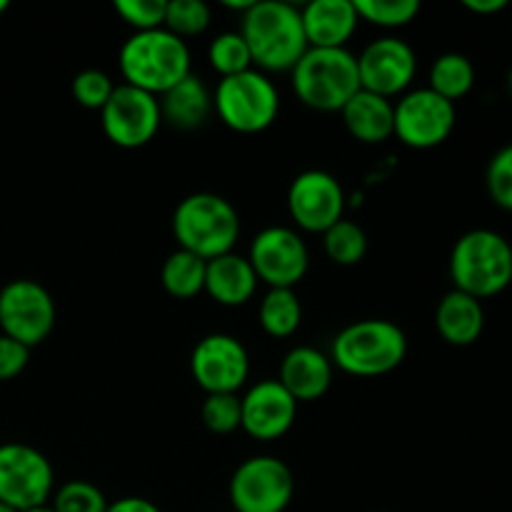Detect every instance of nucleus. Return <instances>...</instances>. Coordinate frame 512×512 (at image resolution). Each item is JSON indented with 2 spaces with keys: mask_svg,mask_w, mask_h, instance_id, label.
Listing matches in <instances>:
<instances>
[{
  "mask_svg": "<svg viewBox=\"0 0 512 512\" xmlns=\"http://www.w3.org/2000/svg\"><path fill=\"white\" fill-rule=\"evenodd\" d=\"M5 10H8V0H0V15H3Z\"/></svg>",
  "mask_w": 512,
  "mask_h": 512,
  "instance_id": "obj_40",
  "label": "nucleus"
},
{
  "mask_svg": "<svg viewBox=\"0 0 512 512\" xmlns=\"http://www.w3.org/2000/svg\"><path fill=\"white\" fill-rule=\"evenodd\" d=\"M260 328L270 338H290L303 323V305L290 288H270L258 310Z\"/></svg>",
  "mask_w": 512,
  "mask_h": 512,
  "instance_id": "obj_25",
  "label": "nucleus"
},
{
  "mask_svg": "<svg viewBox=\"0 0 512 512\" xmlns=\"http://www.w3.org/2000/svg\"><path fill=\"white\" fill-rule=\"evenodd\" d=\"M210 25V8L203 0H170L165 3L163 28L180 40L205 33Z\"/></svg>",
  "mask_w": 512,
  "mask_h": 512,
  "instance_id": "obj_30",
  "label": "nucleus"
},
{
  "mask_svg": "<svg viewBox=\"0 0 512 512\" xmlns=\"http://www.w3.org/2000/svg\"><path fill=\"white\" fill-rule=\"evenodd\" d=\"M345 130L365 145H378L393 138L395 130V103L380 95L358 90L340 110Z\"/></svg>",
  "mask_w": 512,
  "mask_h": 512,
  "instance_id": "obj_21",
  "label": "nucleus"
},
{
  "mask_svg": "<svg viewBox=\"0 0 512 512\" xmlns=\"http://www.w3.org/2000/svg\"><path fill=\"white\" fill-rule=\"evenodd\" d=\"M455 103L440 98L430 88L410 90L395 103L393 135L415 150H430L443 145L455 128Z\"/></svg>",
  "mask_w": 512,
  "mask_h": 512,
  "instance_id": "obj_11",
  "label": "nucleus"
},
{
  "mask_svg": "<svg viewBox=\"0 0 512 512\" xmlns=\"http://www.w3.org/2000/svg\"><path fill=\"white\" fill-rule=\"evenodd\" d=\"M55 473L40 450L23 443L0 445V503L25 512L48 505Z\"/></svg>",
  "mask_w": 512,
  "mask_h": 512,
  "instance_id": "obj_9",
  "label": "nucleus"
},
{
  "mask_svg": "<svg viewBox=\"0 0 512 512\" xmlns=\"http://www.w3.org/2000/svg\"><path fill=\"white\" fill-rule=\"evenodd\" d=\"M290 75L300 103L320 113H340L360 90L358 55L348 48H308Z\"/></svg>",
  "mask_w": 512,
  "mask_h": 512,
  "instance_id": "obj_6",
  "label": "nucleus"
},
{
  "mask_svg": "<svg viewBox=\"0 0 512 512\" xmlns=\"http://www.w3.org/2000/svg\"><path fill=\"white\" fill-rule=\"evenodd\" d=\"M408 355L403 328L383 318L358 320L340 330L330 348L335 368L355 378H380L400 368Z\"/></svg>",
  "mask_w": 512,
  "mask_h": 512,
  "instance_id": "obj_4",
  "label": "nucleus"
},
{
  "mask_svg": "<svg viewBox=\"0 0 512 512\" xmlns=\"http://www.w3.org/2000/svg\"><path fill=\"white\" fill-rule=\"evenodd\" d=\"M450 280L460 293L480 300L495 298L512 283V245L495 230L460 235L450 253Z\"/></svg>",
  "mask_w": 512,
  "mask_h": 512,
  "instance_id": "obj_3",
  "label": "nucleus"
},
{
  "mask_svg": "<svg viewBox=\"0 0 512 512\" xmlns=\"http://www.w3.org/2000/svg\"><path fill=\"white\" fill-rule=\"evenodd\" d=\"M228 495L233 512H285L295 495V478L283 460L255 455L235 468Z\"/></svg>",
  "mask_w": 512,
  "mask_h": 512,
  "instance_id": "obj_8",
  "label": "nucleus"
},
{
  "mask_svg": "<svg viewBox=\"0 0 512 512\" xmlns=\"http://www.w3.org/2000/svg\"><path fill=\"white\" fill-rule=\"evenodd\" d=\"M113 10L135 33L163 28L165 0H115Z\"/></svg>",
  "mask_w": 512,
  "mask_h": 512,
  "instance_id": "obj_35",
  "label": "nucleus"
},
{
  "mask_svg": "<svg viewBox=\"0 0 512 512\" xmlns=\"http://www.w3.org/2000/svg\"><path fill=\"white\" fill-rule=\"evenodd\" d=\"M475 85V68L470 63V58H465L463 53H443L430 68V85L428 88L433 93H438L440 98L455 100L465 98V95L473 90Z\"/></svg>",
  "mask_w": 512,
  "mask_h": 512,
  "instance_id": "obj_26",
  "label": "nucleus"
},
{
  "mask_svg": "<svg viewBox=\"0 0 512 512\" xmlns=\"http://www.w3.org/2000/svg\"><path fill=\"white\" fill-rule=\"evenodd\" d=\"M25 512H55L50 505H40V508H33V510H25Z\"/></svg>",
  "mask_w": 512,
  "mask_h": 512,
  "instance_id": "obj_39",
  "label": "nucleus"
},
{
  "mask_svg": "<svg viewBox=\"0 0 512 512\" xmlns=\"http://www.w3.org/2000/svg\"><path fill=\"white\" fill-rule=\"evenodd\" d=\"M173 235L180 250H188L208 263L233 253L240 238V215L223 195L193 193L175 208Z\"/></svg>",
  "mask_w": 512,
  "mask_h": 512,
  "instance_id": "obj_5",
  "label": "nucleus"
},
{
  "mask_svg": "<svg viewBox=\"0 0 512 512\" xmlns=\"http://www.w3.org/2000/svg\"><path fill=\"white\" fill-rule=\"evenodd\" d=\"M0 512H18V510H13V508H8V505L0 503Z\"/></svg>",
  "mask_w": 512,
  "mask_h": 512,
  "instance_id": "obj_41",
  "label": "nucleus"
},
{
  "mask_svg": "<svg viewBox=\"0 0 512 512\" xmlns=\"http://www.w3.org/2000/svg\"><path fill=\"white\" fill-rule=\"evenodd\" d=\"M300 18L308 48H345L360 23L353 0H313Z\"/></svg>",
  "mask_w": 512,
  "mask_h": 512,
  "instance_id": "obj_19",
  "label": "nucleus"
},
{
  "mask_svg": "<svg viewBox=\"0 0 512 512\" xmlns=\"http://www.w3.org/2000/svg\"><path fill=\"white\" fill-rule=\"evenodd\" d=\"M158 105L160 118L170 128L198 130L208 123L210 113H213V93L198 75L190 73L175 88L160 95Z\"/></svg>",
  "mask_w": 512,
  "mask_h": 512,
  "instance_id": "obj_22",
  "label": "nucleus"
},
{
  "mask_svg": "<svg viewBox=\"0 0 512 512\" xmlns=\"http://www.w3.org/2000/svg\"><path fill=\"white\" fill-rule=\"evenodd\" d=\"M30 360V348L0 333V383L18 378Z\"/></svg>",
  "mask_w": 512,
  "mask_h": 512,
  "instance_id": "obj_36",
  "label": "nucleus"
},
{
  "mask_svg": "<svg viewBox=\"0 0 512 512\" xmlns=\"http://www.w3.org/2000/svg\"><path fill=\"white\" fill-rule=\"evenodd\" d=\"M463 8L475 15H495L508 8V0H463Z\"/></svg>",
  "mask_w": 512,
  "mask_h": 512,
  "instance_id": "obj_38",
  "label": "nucleus"
},
{
  "mask_svg": "<svg viewBox=\"0 0 512 512\" xmlns=\"http://www.w3.org/2000/svg\"><path fill=\"white\" fill-rule=\"evenodd\" d=\"M258 278H255L253 265L243 255H220L208 260L205 265V290L215 303L225 308H240L248 300H253Z\"/></svg>",
  "mask_w": 512,
  "mask_h": 512,
  "instance_id": "obj_20",
  "label": "nucleus"
},
{
  "mask_svg": "<svg viewBox=\"0 0 512 512\" xmlns=\"http://www.w3.org/2000/svg\"><path fill=\"white\" fill-rule=\"evenodd\" d=\"M435 328L440 338L455 348H468L483 335L485 310L483 303L460 290H450L435 308Z\"/></svg>",
  "mask_w": 512,
  "mask_h": 512,
  "instance_id": "obj_23",
  "label": "nucleus"
},
{
  "mask_svg": "<svg viewBox=\"0 0 512 512\" xmlns=\"http://www.w3.org/2000/svg\"><path fill=\"white\" fill-rule=\"evenodd\" d=\"M105 138L125 150L148 145L163 125L158 98L130 85H115L113 95L100 110Z\"/></svg>",
  "mask_w": 512,
  "mask_h": 512,
  "instance_id": "obj_13",
  "label": "nucleus"
},
{
  "mask_svg": "<svg viewBox=\"0 0 512 512\" xmlns=\"http://www.w3.org/2000/svg\"><path fill=\"white\" fill-rule=\"evenodd\" d=\"M248 263L253 265L255 278L263 280L268 288L293 290L310 268L308 245L293 228L270 225L250 243Z\"/></svg>",
  "mask_w": 512,
  "mask_h": 512,
  "instance_id": "obj_12",
  "label": "nucleus"
},
{
  "mask_svg": "<svg viewBox=\"0 0 512 512\" xmlns=\"http://www.w3.org/2000/svg\"><path fill=\"white\" fill-rule=\"evenodd\" d=\"M228 512H233V510H228Z\"/></svg>",
  "mask_w": 512,
  "mask_h": 512,
  "instance_id": "obj_42",
  "label": "nucleus"
},
{
  "mask_svg": "<svg viewBox=\"0 0 512 512\" xmlns=\"http://www.w3.org/2000/svg\"><path fill=\"white\" fill-rule=\"evenodd\" d=\"M485 188L498 208L512 213V143L490 158L485 170Z\"/></svg>",
  "mask_w": 512,
  "mask_h": 512,
  "instance_id": "obj_33",
  "label": "nucleus"
},
{
  "mask_svg": "<svg viewBox=\"0 0 512 512\" xmlns=\"http://www.w3.org/2000/svg\"><path fill=\"white\" fill-rule=\"evenodd\" d=\"M278 383L295 398V403H315L333 385V360L310 345L293 348L280 363Z\"/></svg>",
  "mask_w": 512,
  "mask_h": 512,
  "instance_id": "obj_18",
  "label": "nucleus"
},
{
  "mask_svg": "<svg viewBox=\"0 0 512 512\" xmlns=\"http://www.w3.org/2000/svg\"><path fill=\"white\" fill-rule=\"evenodd\" d=\"M238 33L260 73H290L308 50L300 8L283 0H255Z\"/></svg>",
  "mask_w": 512,
  "mask_h": 512,
  "instance_id": "obj_1",
  "label": "nucleus"
},
{
  "mask_svg": "<svg viewBox=\"0 0 512 512\" xmlns=\"http://www.w3.org/2000/svg\"><path fill=\"white\" fill-rule=\"evenodd\" d=\"M70 90H73V98L78 105H83L88 110H103L110 95H113L115 83L105 70L88 68L75 75L73 83H70Z\"/></svg>",
  "mask_w": 512,
  "mask_h": 512,
  "instance_id": "obj_32",
  "label": "nucleus"
},
{
  "mask_svg": "<svg viewBox=\"0 0 512 512\" xmlns=\"http://www.w3.org/2000/svg\"><path fill=\"white\" fill-rule=\"evenodd\" d=\"M213 110L235 133H263L278 120L280 93L268 75L250 68L240 75L220 78L213 93Z\"/></svg>",
  "mask_w": 512,
  "mask_h": 512,
  "instance_id": "obj_7",
  "label": "nucleus"
},
{
  "mask_svg": "<svg viewBox=\"0 0 512 512\" xmlns=\"http://www.w3.org/2000/svg\"><path fill=\"white\" fill-rule=\"evenodd\" d=\"M345 193L335 175L325 170H305L288 188V213L300 230L320 233L343 220Z\"/></svg>",
  "mask_w": 512,
  "mask_h": 512,
  "instance_id": "obj_15",
  "label": "nucleus"
},
{
  "mask_svg": "<svg viewBox=\"0 0 512 512\" xmlns=\"http://www.w3.org/2000/svg\"><path fill=\"white\" fill-rule=\"evenodd\" d=\"M118 65L125 85L160 98L190 75V50L188 43L170 30H145L125 40Z\"/></svg>",
  "mask_w": 512,
  "mask_h": 512,
  "instance_id": "obj_2",
  "label": "nucleus"
},
{
  "mask_svg": "<svg viewBox=\"0 0 512 512\" xmlns=\"http://www.w3.org/2000/svg\"><path fill=\"white\" fill-rule=\"evenodd\" d=\"M55 300L40 283L28 278L10 280L0 290V330L25 348H35L53 333Z\"/></svg>",
  "mask_w": 512,
  "mask_h": 512,
  "instance_id": "obj_10",
  "label": "nucleus"
},
{
  "mask_svg": "<svg viewBox=\"0 0 512 512\" xmlns=\"http://www.w3.org/2000/svg\"><path fill=\"white\" fill-rule=\"evenodd\" d=\"M190 373L208 395H238L250 375V355L235 335H205L190 355Z\"/></svg>",
  "mask_w": 512,
  "mask_h": 512,
  "instance_id": "obj_14",
  "label": "nucleus"
},
{
  "mask_svg": "<svg viewBox=\"0 0 512 512\" xmlns=\"http://www.w3.org/2000/svg\"><path fill=\"white\" fill-rule=\"evenodd\" d=\"M200 418L210 433H235L240 430V398L238 395H208L200 408Z\"/></svg>",
  "mask_w": 512,
  "mask_h": 512,
  "instance_id": "obj_34",
  "label": "nucleus"
},
{
  "mask_svg": "<svg viewBox=\"0 0 512 512\" xmlns=\"http://www.w3.org/2000/svg\"><path fill=\"white\" fill-rule=\"evenodd\" d=\"M108 500H105L103 490L95 488L88 480H70V483L60 485L53 493V508L55 512H105L108 510Z\"/></svg>",
  "mask_w": 512,
  "mask_h": 512,
  "instance_id": "obj_31",
  "label": "nucleus"
},
{
  "mask_svg": "<svg viewBox=\"0 0 512 512\" xmlns=\"http://www.w3.org/2000/svg\"><path fill=\"white\" fill-rule=\"evenodd\" d=\"M418 73V55L405 40L385 38L373 40L363 53L358 55V78L360 90L393 100L403 95Z\"/></svg>",
  "mask_w": 512,
  "mask_h": 512,
  "instance_id": "obj_16",
  "label": "nucleus"
},
{
  "mask_svg": "<svg viewBox=\"0 0 512 512\" xmlns=\"http://www.w3.org/2000/svg\"><path fill=\"white\" fill-rule=\"evenodd\" d=\"M298 403L278 380H260L240 398V428L255 440H278L290 433Z\"/></svg>",
  "mask_w": 512,
  "mask_h": 512,
  "instance_id": "obj_17",
  "label": "nucleus"
},
{
  "mask_svg": "<svg viewBox=\"0 0 512 512\" xmlns=\"http://www.w3.org/2000/svg\"><path fill=\"white\" fill-rule=\"evenodd\" d=\"M105 512H163V510L145 498H120L115 500V503H110Z\"/></svg>",
  "mask_w": 512,
  "mask_h": 512,
  "instance_id": "obj_37",
  "label": "nucleus"
},
{
  "mask_svg": "<svg viewBox=\"0 0 512 512\" xmlns=\"http://www.w3.org/2000/svg\"><path fill=\"white\" fill-rule=\"evenodd\" d=\"M205 260L188 250H175L165 258L160 280H163L165 293L178 300H190L205 290Z\"/></svg>",
  "mask_w": 512,
  "mask_h": 512,
  "instance_id": "obj_24",
  "label": "nucleus"
},
{
  "mask_svg": "<svg viewBox=\"0 0 512 512\" xmlns=\"http://www.w3.org/2000/svg\"><path fill=\"white\" fill-rule=\"evenodd\" d=\"M353 5L360 20L380 28H403L420 13L418 0H353Z\"/></svg>",
  "mask_w": 512,
  "mask_h": 512,
  "instance_id": "obj_28",
  "label": "nucleus"
},
{
  "mask_svg": "<svg viewBox=\"0 0 512 512\" xmlns=\"http://www.w3.org/2000/svg\"><path fill=\"white\" fill-rule=\"evenodd\" d=\"M208 60L210 68H213L220 78L240 75L245 73V70H250V65H253L248 45H245L240 33H220L218 38L210 43Z\"/></svg>",
  "mask_w": 512,
  "mask_h": 512,
  "instance_id": "obj_29",
  "label": "nucleus"
},
{
  "mask_svg": "<svg viewBox=\"0 0 512 512\" xmlns=\"http://www.w3.org/2000/svg\"><path fill=\"white\" fill-rule=\"evenodd\" d=\"M323 248L335 265L350 268V265L363 263V258L368 255V235L358 223L343 218L333 228L325 230Z\"/></svg>",
  "mask_w": 512,
  "mask_h": 512,
  "instance_id": "obj_27",
  "label": "nucleus"
}]
</instances>
